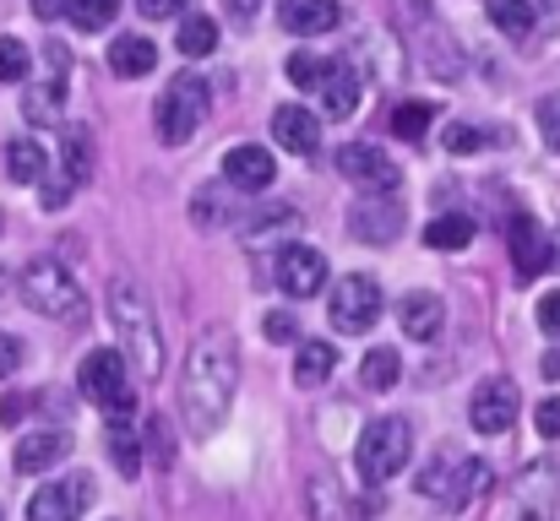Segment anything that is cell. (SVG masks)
Here are the masks:
<instances>
[{
    "label": "cell",
    "mask_w": 560,
    "mask_h": 521,
    "mask_svg": "<svg viewBox=\"0 0 560 521\" xmlns=\"http://www.w3.org/2000/svg\"><path fill=\"white\" fill-rule=\"evenodd\" d=\"M93 506V478L88 473H71V478H55L44 484L33 500H27V517L33 521H71Z\"/></svg>",
    "instance_id": "cell-12"
},
{
    "label": "cell",
    "mask_w": 560,
    "mask_h": 521,
    "mask_svg": "<svg viewBox=\"0 0 560 521\" xmlns=\"http://www.w3.org/2000/svg\"><path fill=\"white\" fill-rule=\"evenodd\" d=\"M430 120H435L430 104H397V109H392V131H397L402 142H419V137L430 131Z\"/></svg>",
    "instance_id": "cell-36"
},
{
    "label": "cell",
    "mask_w": 560,
    "mask_h": 521,
    "mask_svg": "<svg viewBox=\"0 0 560 521\" xmlns=\"http://www.w3.org/2000/svg\"><path fill=\"white\" fill-rule=\"evenodd\" d=\"M468 424L479 429V435H506L512 424H517V386L512 380H485L474 396H468Z\"/></svg>",
    "instance_id": "cell-14"
},
{
    "label": "cell",
    "mask_w": 560,
    "mask_h": 521,
    "mask_svg": "<svg viewBox=\"0 0 560 521\" xmlns=\"http://www.w3.org/2000/svg\"><path fill=\"white\" fill-rule=\"evenodd\" d=\"M311 93H316V104H322V120H332V126L360 109V76H354L349 60H332V71H327Z\"/></svg>",
    "instance_id": "cell-18"
},
{
    "label": "cell",
    "mask_w": 560,
    "mask_h": 521,
    "mask_svg": "<svg viewBox=\"0 0 560 521\" xmlns=\"http://www.w3.org/2000/svg\"><path fill=\"white\" fill-rule=\"evenodd\" d=\"M539 327H545V338H560V294L539 299Z\"/></svg>",
    "instance_id": "cell-45"
},
{
    "label": "cell",
    "mask_w": 560,
    "mask_h": 521,
    "mask_svg": "<svg viewBox=\"0 0 560 521\" xmlns=\"http://www.w3.org/2000/svg\"><path fill=\"white\" fill-rule=\"evenodd\" d=\"M468 239H474V217H468V212H441V217L424 228V245H430V250H468Z\"/></svg>",
    "instance_id": "cell-30"
},
{
    "label": "cell",
    "mask_w": 560,
    "mask_h": 521,
    "mask_svg": "<svg viewBox=\"0 0 560 521\" xmlns=\"http://www.w3.org/2000/svg\"><path fill=\"white\" fill-rule=\"evenodd\" d=\"M49 169V158H44V147L33 142V137H16L11 147H5V174L16 179V185H38Z\"/></svg>",
    "instance_id": "cell-29"
},
{
    "label": "cell",
    "mask_w": 560,
    "mask_h": 521,
    "mask_svg": "<svg viewBox=\"0 0 560 521\" xmlns=\"http://www.w3.org/2000/svg\"><path fill=\"white\" fill-rule=\"evenodd\" d=\"M408 457H413V429H408V418H375L365 424V435H360V446H354V467H360V478L365 484H386V478H397L402 467H408Z\"/></svg>",
    "instance_id": "cell-5"
},
{
    "label": "cell",
    "mask_w": 560,
    "mask_h": 521,
    "mask_svg": "<svg viewBox=\"0 0 560 521\" xmlns=\"http://www.w3.org/2000/svg\"><path fill=\"white\" fill-rule=\"evenodd\" d=\"M327 321L332 332L343 338H365L375 321H381V283L365 277V272H349L332 283V299H327Z\"/></svg>",
    "instance_id": "cell-7"
},
{
    "label": "cell",
    "mask_w": 560,
    "mask_h": 521,
    "mask_svg": "<svg viewBox=\"0 0 560 521\" xmlns=\"http://www.w3.org/2000/svg\"><path fill=\"white\" fill-rule=\"evenodd\" d=\"M556 250H560V239H556Z\"/></svg>",
    "instance_id": "cell-51"
},
{
    "label": "cell",
    "mask_w": 560,
    "mask_h": 521,
    "mask_svg": "<svg viewBox=\"0 0 560 521\" xmlns=\"http://www.w3.org/2000/svg\"><path fill=\"white\" fill-rule=\"evenodd\" d=\"M479 495H490V467H485L479 457H457V473H452V484H446L441 506H452V511H468Z\"/></svg>",
    "instance_id": "cell-25"
},
{
    "label": "cell",
    "mask_w": 560,
    "mask_h": 521,
    "mask_svg": "<svg viewBox=\"0 0 560 521\" xmlns=\"http://www.w3.org/2000/svg\"><path fill=\"white\" fill-rule=\"evenodd\" d=\"M272 277H278V288L289 294V299H311V294H322L327 288V256L322 250H311V245H283L278 256H272Z\"/></svg>",
    "instance_id": "cell-10"
},
{
    "label": "cell",
    "mask_w": 560,
    "mask_h": 521,
    "mask_svg": "<svg viewBox=\"0 0 560 521\" xmlns=\"http://www.w3.org/2000/svg\"><path fill=\"white\" fill-rule=\"evenodd\" d=\"M545 380H560V347L545 353Z\"/></svg>",
    "instance_id": "cell-49"
},
{
    "label": "cell",
    "mask_w": 560,
    "mask_h": 521,
    "mask_svg": "<svg viewBox=\"0 0 560 521\" xmlns=\"http://www.w3.org/2000/svg\"><path fill=\"white\" fill-rule=\"evenodd\" d=\"M272 142L294 158H311L322 147V120L300 104H283V109H272Z\"/></svg>",
    "instance_id": "cell-19"
},
{
    "label": "cell",
    "mask_w": 560,
    "mask_h": 521,
    "mask_svg": "<svg viewBox=\"0 0 560 521\" xmlns=\"http://www.w3.org/2000/svg\"><path fill=\"white\" fill-rule=\"evenodd\" d=\"M539 131H545V147L560 153V93L539 98Z\"/></svg>",
    "instance_id": "cell-40"
},
{
    "label": "cell",
    "mask_w": 560,
    "mask_h": 521,
    "mask_svg": "<svg viewBox=\"0 0 560 521\" xmlns=\"http://www.w3.org/2000/svg\"><path fill=\"white\" fill-rule=\"evenodd\" d=\"M66 11H71V27H82V33H104V27L115 22L120 0H66Z\"/></svg>",
    "instance_id": "cell-35"
},
{
    "label": "cell",
    "mask_w": 560,
    "mask_h": 521,
    "mask_svg": "<svg viewBox=\"0 0 560 521\" xmlns=\"http://www.w3.org/2000/svg\"><path fill=\"white\" fill-rule=\"evenodd\" d=\"M0 517H5V506H0Z\"/></svg>",
    "instance_id": "cell-50"
},
{
    "label": "cell",
    "mask_w": 560,
    "mask_h": 521,
    "mask_svg": "<svg viewBox=\"0 0 560 521\" xmlns=\"http://www.w3.org/2000/svg\"><path fill=\"white\" fill-rule=\"evenodd\" d=\"M33 66V49L22 38H0V82H22Z\"/></svg>",
    "instance_id": "cell-38"
},
{
    "label": "cell",
    "mask_w": 560,
    "mask_h": 521,
    "mask_svg": "<svg viewBox=\"0 0 560 521\" xmlns=\"http://www.w3.org/2000/svg\"><path fill=\"white\" fill-rule=\"evenodd\" d=\"M109 462L120 467L126 484L142 478V440H137V429L126 424V413H115V424H109Z\"/></svg>",
    "instance_id": "cell-27"
},
{
    "label": "cell",
    "mask_w": 560,
    "mask_h": 521,
    "mask_svg": "<svg viewBox=\"0 0 560 521\" xmlns=\"http://www.w3.org/2000/svg\"><path fill=\"white\" fill-rule=\"evenodd\" d=\"M44 60H49V76L22 93L27 126H60V115H66V49L60 44H44Z\"/></svg>",
    "instance_id": "cell-11"
},
{
    "label": "cell",
    "mask_w": 560,
    "mask_h": 521,
    "mask_svg": "<svg viewBox=\"0 0 560 521\" xmlns=\"http://www.w3.org/2000/svg\"><path fill=\"white\" fill-rule=\"evenodd\" d=\"M142 446H148V457H153L159 467H170V462H175V440H170V424H164V418H148Z\"/></svg>",
    "instance_id": "cell-39"
},
{
    "label": "cell",
    "mask_w": 560,
    "mask_h": 521,
    "mask_svg": "<svg viewBox=\"0 0 560 521\" xmlns=\"http://www.w3.org/2000/svg\"><path fill=\"white\" fill-rule=\"evenodd\" d=\"M223 5H229V16H234V22H250L261 0H223Z\"/></svg>",
    "instance_id": "cell-48"
},
{
    "label": "cell",
    "mask_w": 560,
    "mask_h": 521,
    "mask_svg": "<svg viewBox=\"0 0 560 521\" xmlns=\"http://www.w3.org/2000/svg\"><path fill=\"white\" fill-rule=\"evenodd\" d=\"M402 27L413 38V55L430 76L441 82H457L463 76V44L452 38V27L430 11V0H402Z\"/></svg>",
    "instance_id": "cell-4"
},
{
    "label": "cell",
    "mask_w": 560,
    "mask_h": 521,
    "mask_svg": "<svg viewBox=\"0 0 560 521\" xmlns=\"http://www.w3.org/2000/svg\"><path fill=\"white\" fill-rule=\"evenodd\" d=\"M300 223H305V217H300V206H267V212L245 217L240 228H245V245H250L261 261H272V256L300 234Z\"/></svg>",
    "instance_id": "cell-16"
},
{
    "label": "cell",
    "mask_w": 560,
    "mask_h": 521,
    "mask_svg": "<svg viewBox=\"0 0 560 521\" xmlns=\"http://www.w3.org/2000/svg\"><path fill=\"white\" fill-rule=\"evenodd\" d=\"M234 396H240V343L229 327H207L186 353V369H180V418L186 429L201 435H218L234 413Z\"/></svg>",
    "instance_id": "cell-1"
},
{
    "label": "cell",
    "mask_w": 560,
    "mask_h": 521,
    "mask_svg": "<svg viewBox=\"0 0 560 521\" xmlns=\"http://www.w3.org/2000/svg\"><path fill=\"white\" fill-rule=\"evenodd\" d=\"M66 451H71V435L66 429H33V435H22L16 440V473H49L55 462H66Z\"/></svg>",
    "instance_id": "cell-22"
},
{
    "label": "cell",
    "mask_w": 560,
    "mask_h": 521,
    "mask_svg": "<svg viewBox=\"0 0 560 521\" xmlns=\"http://www.w3.org/2000/svg\"><path fill=\"white\" fill-rule=\"evenodd\" d=\"M397 375H402L397 347H371V353H365V364H360V380H365L371 391H392V386H397Z\"/></svg>",
    "instance_id": "cell-34"
},
{
    "label": "cell",
    "mask_w": 560,
    "mask_h": 521,
    "mask_svg": "<svg viewBox=\"0 0 560 521\" xmlns=\"http://www.w3.org/2000/svg\"><path fill=\"white\" fill-rule=\"evenodd\" d=\"M332 60H338V55H289V76H294V87L311 93V87L332 71Z\"/></svg>",
    "instance_id": "cell-37"
},
{
    "label": "cell",
    "mask_w": 560,
    "mask_h": 521,
    "mask_svg": "<svg viewBox=\"0 0 560 521\" xmlns=\"http://www.w3.org/2000/svg\"><path fill=\"white\" fill-rule=\"evenodd\" d=\"M349 234L360 245H392L402 234V201H397V190H365L349 206Z\"/></svg>",
    "instance_id": "cell-9"
},
{
    "label": "cell",
    "mask_w": 560,
    "mask_h": 521,
    "mask_svg": "<svg viewBox=\"0 0 560 521\" xmlns=\"http://www.w3.org/2000/svg\"><path fill=\"white\" fill-rule=\"evenodd\" d=\"M332 164H338V174H343V179H354L360 190H397V179H402V174H397V164H392L375 142H343Z\"/></svg>",
    "instance_id": "cell-13"
},
{
    "label": "cell",
    "mask_w": 560,
    "mask_h": 521,
    "mask_svg": "<svg viewBox=\"0 0 560 521\" xmlns=\"http://www.w3.org/2000/svg\"><path fill=\"white\" fill-rule=\"evenodd\" d=\"M512 495H517V511H523V517H550V511H556V467H550V462H528V467L517 473Z\"/></svg>",
    "instance_id": "cell-24"
},
{
    "label": "cell",
    "mask_w": 560,
    "mask_h": 521,
    "mask_svg": "<svg viewBox=\"0 0 560 521\" xmlns=\"http://www.w3.org/2000/svg\"><path fill=\"white\" fill-rule=\"evenodd\" d=\"M153 66H159V44L153 38H142V33L115 38V49H109V71L115 76H148Z\"/></svg>",
    "instance_id": "cell-26"
},
{
    "label": "cell",
    "mask_w": 560,
    "mask_h": 521,
    "mask_svg": "<svg viewBox=\"0 0 560 521\" xmlns=\"http://www.w3.org/2000/svg\"><path fill=\"white\" fill-rule=\"evenodd\" d=\"M506 228V250H512V267H517V283H534L545 267H550V234L528 217V212H517L512 223H501Z\"/></svg>",
    "instance_id": "cell-15"
},
{
    "label": "cell",
    "mask_w": 560,
    "mask_h": 521,
    "mask_svg": "<svg viewBox=\"0 0 560 521\" xmlns=\"http://www.w3.org/2000/svg\"><path fill=\"white\" fill-rule=\"evenodd\" d=\"M223 179H229L234 190L256 196V190H267V185L278 179V164H272V153H267V147L240 142V147H229V153H223Z\"/></svg>",
    "instance_id": "cell-17"
},
{
    "label": "cell",
    "mask_w": 560,
    "mask_h": 521,
    "mask_svg": "<svg viewBox=\"0 0 560 521\" xmlns=\"http://www.w3.org/2000/svg\"><path fill=\"white\" fill-rule=\"evenodd\" d=\"M109 327H115V347L137 364V375H148V380L164 375L159 310H153V299H148L131 277H115V283H109Z\"/></svg>",
    "instance_id": "cell-2"
},
{
    "label": "cell",
    "mask_w": 560,
    "mask_h": 521,
    "mask_svg": "<svg viewBox=\"0 0 560 521\" xmlns=\"http://www.w3.org/2000/svg\"><path fill=\"white\" fill-rule=\"evenodd\" d=\"M441 321H446V305H441V294H402L397 299V327L413 338V343H430L435 332H441Z\"/></svg>",
    "instance_id": "cell-23"
},
{
    "label": "cell",
    "mask_w": 560,
    "mask_h": 521,
    "mask_svg": "<svg viewBox=\"0 0 560 521\" xmlns=\"http://www.w3.org/2000/svg\"><path fill=\"white\" fill-rule=\"evenodd\" d=\"M332 369H338L332 343H300V353H294V380L300 386H322V380H332Z\"/></svg>",
    "instance_id": "cell-32"
},
{
    "label": "cell",
    "mask_w": 560,
    "mask_h": 521,
    "mask_svg": "<svg viewBox=\"0 0 560 521\" xmlns=\"http://www.w3.org/2000/svg\"><path fill=\"white\" fill-rule=\"evenodd\" d=\"M267 338H272V343H294V338H300L294 310H272V316H267Z\"/></svg>",
    "instance_id": "cell-43"
},
{
    "label": "cell",
    "mask_w": 560,
    "mask_h": 521,
    "mask_svg": "<svg viewBox=\"0 0 560 521\" xmlns=\"http://www.w3.org/2000/svg\"><path fill=\"white\" fill-rule=\"evenodd\" d=\"M479 147H485V142H479V131H474V126H463V120H457V126L446 131V153H457V158H463V153H479Z\"/></svg>",
    "instance_id": "cell-42"
},
{
    "label": "cell",
    "mask_w": 560,
    "mask_h": 521,
    "mask_svg": "<svg viewBox=\"0 0 560 521\" xmlns=\"http://www.w3.org/2000/svg\"><path fill=\"white\" fill-rule=\"evenodd\" d=\"M190 0H137V11L148 16V22H164V16H180Z\"/></svg>",
    "instance_id": "cell-44"
},
{
    "label": "cell",
    "mask_w": 560,
    "mask_h": 521,
    "mask_svg": "<svg viewBox=\"0 0 560 521\" xmlns=\"http://www.w3.org/2000/svg\"><path fill=\"white\" fill-rule=\"evenodd\" d=\"M16 364H22V343H16L11 332H0V380L16 375Z\"/></svg>",
    "instance_id": "cell-46"
},
{
    "label": "cell",
    "mask_w": 560,
    "mask_h": 521,
    "mask_svg": "<svg viewBox=\"0 0 560 521\" xmlns=\"http://www.w3.org/2000/svg\"><path fill=\"white\" fill-rule=\"evenodd\" d=\"M153 120H159V137L170 147H186L190 137L201 131V120H207V82L196 71H180L170 82V93L159 98V115Z\"/></svg>",
    "instance_id": "cell-6"
},
{
    "label": "cell",
    "mask_w": 560,
    "mask_h": 521,
    "mask_svg": "<svg viewBox=\"0 0 560 521\" xmlns=\"http://www.w3.org/2000/svg\"><path fill=\"white\" fill-rule=\"evenodd\" d=\"M175 49L190 55V60H207V55L218 49V22H212L207 11H186V16H180V33H175Z\"/></svg>",
    "instance_id": "cell-28"
},
{
    "label": "cell",
    "mask_w": 560,
    "mask_h": 521,
    "mask_svg": "<svg viewBox=\"0 0 560 521\" xmlns=\"http://www.w3.org/2000/svg\"><path fill=\"white\" fill-rule=\"evenodd\" d=\"M60 164L66 174L82 185V179H93V131L88 126H66V137H60Z\"/></svg>",
    "instance_id": "cell-31"
},
{
    "label": "cell",
    "mask_w": 560,
    "mask_h": 521,
    "mask_svg": "<svg viewBox=\"0 0 560 521\" xmlns=\"http://www.w3.org/2000/svg\"><path fill=\"white\" fill-rule=\"evenodd\" d=\"M278 22H283V33L316 38L343 22V0H278Z\"/></svg>",
    "instance_id": "cell-20"
},
{
    "label": "cell",
    "mask_w": 560,
    "mask_h": 521,
    "mask_svg": "<svg viewBox=\"0 0 560 521\" xmlns=\"http://www.w3.org/2000/svg\"><path fill=\"white\" fill-rule=\"evenodd\" d=\"M240 196H245V190H234L229 179L201 185V190L190 196V223H196V228H229V223H240Z\"/></svg>",
    "instance_id": "cell-21"
},
{
    "label": "cell",
    "mask_w": 560,
    "mask_h": 521,
    "mask_svg": "<svg viewBox=\"0 0 560 521\" xmlns=\"http://www.w3.org/2000/svg\"><path fill=\"white\" fill-rule=\"evenodd\" d=\"M534 424H539L545 440H560V396H545V402L534 407Z\"/></svg>",
    "instance_id": "cell-41"
},
{
    "label": "cell",
    "mask_w": 560,
    "mask_h": 521,
    "mask_svg": "<svg viewBox=\"0 0 560 521\" xmlns=\"http://www.w3.org/2000/svg\"><path fill=\"white\" fill-rule=\"evenodd\" d=\"M16 288H22L27 310H38V316H49V321H71V327H82V316H88V299H82L77 277H71L60 261H49V256L27 261Z\"/></svg>",
    "instance_id": "cell-3"
},
{
    "label": "cell",
    "mask_w": 560,
    "mask_h": 521,
    "mask_svg": "<svg viewBox=\"0 0 560 521\" xmlns=\"http://www.w3.org/2000/svg\"><path fill=\"white\" fill-rule=\"evenodd\" d=\"M77 386H82V396H88V402H98L104 413H126V407H131V386H126V353H115V347H98V353H88V358H82V375H77Z\"/></svg>",
    "instance_id": "cell-8"
},
{
    "label": "cell",
    "mask_w": 560,
    "mask_h": 521,
    "mask_svg": "<svg viewBox=\"0 0 560 521\" xmlns=\"http://www.w3.org/2000/svg\"><path fill=\"white\" fill-rule=\"evenodd\" d=\"M33 11H38V22H55V16H66V0H33Z\"/></svg>",
    "instance_id": "cell-47"
},
{
    "label": "cell",
    "mask_w": 560,
    "mask_h": 521,
    "mask_svg": "<svg viewBox=\"0 0 560 521\" xmlns=\"http://www.w3.org/2000/svg\"><path fill=\"white\" fill-rule=\"evenodd\" d=\"M490 22L506 33V38H528L534 33V5L528 0H485Z\"/></svg>",
    "instance_id": "cell-33"
}]
</instances>
